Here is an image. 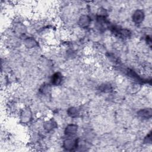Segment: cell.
I'll return each mask as SVG.
<instances>
[{
	"instance_id": "obj_1",
	"label": "cell",
	"mask_w": 152,
	"mask_h": 152,
	"mask_svg": "<svg viewBox=\"0 0 152 152\" xmlns=\"http://www.w3.org/2000/svg\"><path fill=\"white\" fill-rule=\"evenodd\" d=\"M52 83L55 85H58L62 82V75L59 73L54 74L52 77Z\"/></svg>"
},
{
	"instance_id": "obj_2",
	"label": "cell",
	"mask_w": 152,
	"mask_h": 152,
	"mask_svg": "<svg viewBox=\"0 0 152 152\" xmlns=\"http://www.w3.org/2000/svg\"><path fill=\"white\" fill-rule=\"evenodd\" d=\"M143 18H144V14L141 11L136 12L133 17L134 22L138 23L141 22V21L143 20Z\"/></svg>"
}]
</instances>
